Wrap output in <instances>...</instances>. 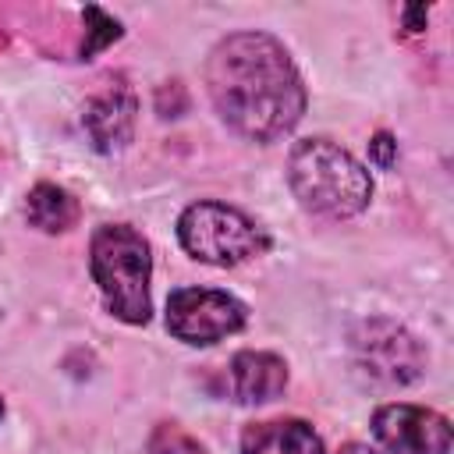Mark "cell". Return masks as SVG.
<instances>
[{"label":"cell","mask_w":454,"mask_h":454,"mask_svg":"<svg viewBox=\"0 0 454 454\" xmlns=\"http://www.w3.org/2000/svg\"><path fill=\"white\" fill-rule=\"evenodd\" d=\"M206 89L220 121L252 142H277L305 114L301 74L266 32L220 39L206 60Z\"/></svg>","instance_id":"6da1fadb"},{"label":"cell","mask_w":454,"mask_h":454,"mask_svg":"<svg viewBox=\"0 0 454 454\" xmlns=\"http://www.w3.org/2000/svg\"><path fill=\"white\" fill-rule=\"evenodd\" d=\"M287 181L309 213H319L330 220H348L362 213L372 199L369 170L330 138L298 142L287 160Z\"/></svg>","instance_id":"7a4b0ae2"},{"label":"cell","mask_w":454,"mask_h":454,"mask_svg":"<svg viewBox=\"0 0 454 454\" xmlns=\"http://www.w3.org/2000/svg\"><path fill=\"white\" fill-rule=\"evenodd\" d=\"M89 270L106 309L124 323H149L153 255L149 241L128 223H103L89 241Z\"/></svg>","instance_id":"3957f363"},{"label":"cell","mask_w":454,"mask_h":454,"mask_svg":"<svg viewBox=\"0 0 454 454\" xmlns=\"http://www.w3.org/2000/svg\"><path fill=\"white\" fill-rule=\"evenodd\" d=\"M181 248L209 266H238L270 248L266 227L227 202H192L177 220Z\"/></svg>","instance_id":"277c9868"},{"label":"cell","mask_w":454,"mask_h":454,"mask_svg":"<svg viewBox=\"0 0 454 454\" xmlns=\"http://www.w3.org/2000/svg\"><path fill=\"white\" fill-rule=\"evenodd\" d=\"M351 351L358 372L383 387H408L426 372L422 344L394 319H365L351 333Z\"/></svg>","instance_id":"5b68a950"},{"label":"cell","mask_w":454,"mask_h":454,"mask_svg":"<svg viewBox=\"0 0 454 454\" xmlns=\"http://www.w3.org/2000/svg\"><path fill=\"white\" fill-rule=\"evenodd\" d=\"M248 319V309L213 287H177L167 298V330L184 344H216L238 333Z\"/></svg>","instance_id":"8992f818"},{"label":"cell","mask_w":454,"mask_h":454,"mask_svg":"<svg viewBox=\"0 0 454 454\" xmlns=\"http://www.w3.org/2000/svg\"><path fill=\"white\" fill-rule=\"evenodd\" d=\"M372 436L387 454H450L447 415L422 404H383L372 411Z\"/></svg>","instance_id":"52a82bcc"},{"label":"cell","mask_w":454,"mask_h":454,"mask_svg":"<svg viewBox=\"0 0 454 454\" xmlns=\"http://www.w3.org/2000/svg\"><path fill=\"white\" fill-rule=\"evenodd\" d=\"M135 117H138V99L124 82H110L106 89L89 96L85 110H82V124L89 131V142L99 153L124 149L135 135Z\"/></svg>","instance_id":"ba28073f"},{"label":"cell","mask_w":454,"mask_h":454,"mask_svg":"<svg viewBox=\"0 0 454 454\" xmlns=\"http://www.w3.org/2000/svg\"><path fill=\"white\" fill-rule=\"evenodd\" d=\"M227 387L241 404L273 401L287 387V362L273 351H238L227 365Z\"/></svg>","instance_id":"9c48e42d"},{"label":"cell","mask_w":454,"mask_h":454,"mask_svg":"<svg viewBox=\"0 0 454 454\" xmlns=\"http://www.w3.org/2000/svg\"><path fill=\"white\" fill-rule=\"evenodd\" d=\"M241 454H326L319 433L301 419L252 422L241 433Z\"/></svg>","instance_id":"30bf717a"},{"label":"cell","mask_w":454,"mask_h":454,"mask_svg":"<svg viewBox=\"0 0 454 454\" xmlns=\"http://www.w3.org/2000/svg\"><path fill=\"white\" fill-rule=\"evenodd\" d=\"M25 216H28V223H32L35 231H43V234H64V231H71V227L78 223L82 206H78V199H74L67 188L43 181V184H35V188L28 192V199H25Z\"/></svg>","instance_id":"8fae6325"},{"label":"cell","mask_w":454,"mask_h":454,"mask_svg":"<svg viewBox=\"0 0 454 454\" xmlns=\"http://www.w3.org/2000/svg\"><path fill=\"white\" fill-rule=\"evenodd\" d=\"M85 43H82V60H92L99 50H106L110 43L121 39V21L110 18L103 7H85Z\"/></svg>","instance_id":"7c38bea8"},{"label":"cell","mask_w":454,"mask_h":454,"mask_svg":"<svg viewBox=\"0 0 454 454\" xmlns=\"http://www.w3.org/2000/svg\"><path fill=\"white\" fill-rule=\"evenodd\" d=\"M149 454H209L192 433H184L174 422H160L149 433Z\"/></svg>","instance_id":"4fadbf2b"},{"label":"cell","mask_w":454,"mask_h":454,"mask_svg":"<svg viewBox=\"0 0 454 454\" xmlns=\"http://www.w3.org/2000/svg\"><path fill=\"white\" fill-rule=\"evenodd\" d=\"M184 106H188V92H184L181 82L160 85V92H156V114H160V117H181Z\"/></svg>","instance_id":"5bb4252c"},{"label":"cell","mask_w":454,"mask_h":454,"mask_svg":"<svg viewBox=\"0 0 454 454\" xmlns=\"http://www.w3.org/2000/svg\"><path fill=\"white\" fill-rule=\"evenodd\" d=\"M369 160L380 167V170H390L394 160H397V142L390 131H376L372 142H369Z\"/></svg>","instance_id":"9a60e30c"},{"label":"cell","mask_w":454,"mask_h":454,"mask_svg":"<svg viewBox=\"0 0 454 454\" xmlns=\"http://www.w3.org/2000/svg\"><path fill=\"white\" fill-rule=\"evenodd\" d=\"M426 7H404V28L408 32H422L426 28Z\"/></svg>","instance_id":"2e32d148"},{"label":"cell","mask_w":454,"mask_h":454,"mask_svg":"<svg viewBox=\"0 0 454 454\" xmlns=\"http://www.w3.org/2000/svg\"><path fill=\"white\" fill-rule=\"evenodd\" d=\"M340 454H380V450H372V447H365V443H344Z\"/></svg>","instance_id":"e0dca14e"},{"label":"cell","mask_w":454,"mask_h":454,"mask_svg":"<svg viewBox=\"0 0 454 454\" xmlns=\"http://www.w3.org/2000/svg\"><path fill=\"white\" fill-rule=\"evenodd\" d=\"M0 419H4V397H0Z\"/></svg>","instance_id":"ac0fdd59"}]
</instances>
